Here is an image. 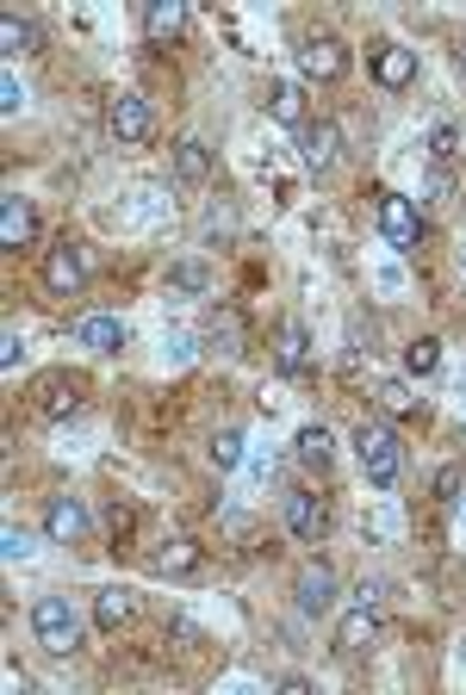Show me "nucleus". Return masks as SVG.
Segmentation results:
<instances>
[{
	"mask_svg": "<svg viewBox=\"0 0 466 695\" xmlns=\"http://www.w3.org/2000/svg\"><path fill=\"white\" fill-rule=\"evenodd\" d=\"M155 565H162L168 578H194L199 565H206V546L199 541H168L162 553H155Z\"/></svg>",
	"mask_w": 466,
	"mask_h": 695,
	"instance_id": "23",
	"label": "nucleus"
},
{
	"mask_svg": "<svg viewBox=\"0 0 466 695\" xmlns=\"http://www.w3.org/2000/svg\"><path fill=\"white\" fill-rule=\"evenodd\" d=\"M299 75L305 81H342L349 75V44L342 38H305V50H299Z\"/></svg>",
	"mask_w": 466,
	"mask_h": 695,
	"instance_id": "10",
	"label": "nucleus"
},
{
	"mask_svg": "<svg viewBox=\"0 0 466 695\" xmlns=\"http://www.w3.org/2000/svg\"><path fill=\"white\" fill-rule=\"evenodd\" d=\"M268 118L299 131V125H305V87H299V81H273L268 87Z\"/></svg>",
	"mask_w": 466,
	"mask_h": 695,
	"instance_id": "20",
	"label": "nucleus"
},
{
	"mask_svg": "<svg viewBox=\"0 0 466 695\" xmlns=\"http://www.w3.org/2000/svg\"><path fill=\"white\" fill-rule=\"evenodd\" d=\"M292 460L305 466V472H317V479H324V472L336 466V435H330L324 423H305L299 435H292Z\"/></svg>",
	"mask_w": 466,
	"mask_h": 695,
	"instance_id": "13",
	"label": "nucleus"
},
{
	"mask_svg": "<svg viewBox=\"0 0 466 695\" xmlns=\"http://www.w3.org/2000/svg\"><path fill=\"white\" fill-rule=\"evenodd\" d=\"M20 361H25V342H20V329H7L0 335V373H20Z\"/></svg>",
	"mask_w": 466,
	"mask_h": 695,
	"instance_id": "33",
	"label": "nucleus"
},
{
	"mask_svg": "<svg viewBox=\"0 0 466 695\" xmlns=\"http://www.w3.org/2000/svg\"><path fill=\"white\" fill-rule=\"evenodd\" d=\"M0 44H7V50H38V25L20 20V13H7V20H0Z\"/></svg>",
	"mask_w": 466,
	"mask_h": 695,
	"instance_id": "29",
	"label": "nucleus"
},
{
	"mask_svg": "<svg viewBox=\"0 0 466 695\" xmlns=\"http://www.w3.org/2000/svg\"><path fill=\"white\" fill-rule=\"evenodd\" d=\"M20 106H25L20 75H13V69H0V113H7V118H20Z\"/></svg>",
	"mask_w": 466,
	"mask_h": 695,
	"instance_id": "32",
	"label": "nucleus"
},
{
	"mask_svg": "<svg viewBox=\"0 0 466 695\" xmlns=\"http://www.w3.org/2000/svg\"><path fill=\"white\" fill-rule=\"evenodd\" d=\"M454 155H461V125H435V131H429V162H435V168H447V162H454Z\"/></svg>",
	"mask_w": 466,
	"mask_h": 695,
	"instance_id": "27",
	"label": "nucleus"
},
{
	"mask_svg": "<svg viewBox=\"0 0 466 695\" xmlns=\"http://www.w3.org/2000/svg\"><path fill=\"white\" fill-rule=\"evenodd\" d=\"M435 367H442V342H435V335H417V342H405V373H410V379H429Z\"/></svg>",
	"mask_w": 466,
	"mask_h": 695,
	"instance_id": "25",
	"label": "nucleus"
},
{
	"mask_svg": "<svg viewBox=\"0 0 466 695\" xmlns=\"http://www.w3.org/2000/svg\"><path fill=\"white\" fill-rule=\"evenodd\" d=\"M131 615H137V597L125 590V584H106V590L94 597V627L100 634H118Z\"/></svg>",
	"mask_w": 466,
	"mask_h": 695,
	"instance_id": "18",
	"label": "nucleus"
},
{
	"mask_svg": "<svg viewBox=\"0 0 466 695\" xmlns=\"http://www.w3.org/2000/svg\"><path fill=\"white\" fill-rule=\"evenodd\" d=\"M435 497H442L447 509L461 503V466H442V472H435Z\"/></svg>",
	"mask_w": 466,
	"mask_h": 695,
	"instance_id": "34",
	"label": "nucleus"
},
{
	"mask_svg": "<svg viewBox=\"0 0 466 695\" xmlns=\"http://www.w3.org/2000/svg\"><path fill=\"white\" fill-rule=\"evenodd\" d=\"M243 447H249V441H243V428H218L206 453H212L218 472H236V466H243Z\"/></svg>",
	"mask_w": 466,
	"mask_h": 695,
	"instance_id": "26",
	"label": "nucleus"
},
{
	"mask_svg": "<svg viewBox=\"0 0 466 695\" xmlns=\"http://www.w3.org/2000/svg\"><path fill=\"white\" fill-rule=\"evenodd\" d=\"M461 398H466V386H461Z\"/></svg>",
	"mask_w": 466,
	"mask_h": 695,
	"instance_id": "37",
	"label": "nucleus"
},
{
	"mask_svg": "<svg viewBox=\"0 0 466 695\" xmlns=\"http://www.w3.org/2000/svg\"><path fill=\"white\" fill-rule=\"evenodd\" d=\"M380 236H386L398 255L417 249V236H423V217H417V205H410L405 193H380Z\"/></svg>",
	"mask_w": 466,
	"mask_h": 695,
	"instance_id": "6",
	"label": "nucleus"
},
{
	"mask_svg": "<svg viewBox=\"0 0 466 695\" xmlns=\"http://www.w3.org/2000/svg\"><path fill=\"white\" fill-rule=\"evenodd\" d=\"M32 639H38L50 658L81 652V615L69 609V597H38L32 602Z\"/></svg>",
	"mask_w": 466,
	"mask_h": 695,
	"instance_id": "2",
	"label": "nucleus"
},
{
	"mask_svg": "<svg viewBox=\"0 0 466 695\" xmlns=\"http://www.w3.org/2000/svg\"><path fill=\"white\" fill-rule=\"evenodd\" d=\"M206 342L224 348V354H243V342H249V323H243V310H236V305H218L212 317H206Z\"/></svg>",
	"mask_w": 466,
	"mask_h": 695,
	"instance_id": "17",
	"label": "nucleus"
},
{
	"mask_svg": "<svg viewBox=\"0 0 466 695\" xmlns=\"http://www.w3.org/2000/svg\"><path fill=\"white\" fill-rule=\"evenodd\" d=\"M280 509H287V528H292V541H305V546H317L324 534H330V503L317 497V491H287L280 497Z\"/></svg>",
	"mask_w": 466,
	"mask_h": 695,
	"instance_id": "5",
	"label": "nucleus"
},
{
	"mask_svg": "<svg viewBox=\"0 0 466 695\" xmlns=\"http://www.w3.org/2000/svg\"><path fill=\"white\" fill-rule=\"evenodd\" d=\"M38 410L50 416V423H57V416H75V410H81V386H75V379H44V386H38Z\"/></svg>",
	"mask_w": 466,
	"mask_h": 695,
	"instance_id": "22",
	"label": "nucleus"
},
{
	"mask_svg": "<svg viewBox=\"0 0 466 695\" xmlns=\"http://www.w3.org/2000/svg\"><path fill=\"white\" fill-rule=\"evenodd\" d=\"M292 597H299V615H330V609H336V572H330V565H311V572H299Z\"/></svg>",
	"mask_w": 466,
	"mask_h": 695,
	"instance_id": "15",
	"label": "nucleus"
},
{
	"mask_svg": "<svg viewBox=\"0 0 466 695\" xmlns=\"http://www.w3.org/2000/svg\"><path fill=\"white\" fill-rule=\"evenodd\" d=\"M32 553H38V546H32V534H25L20 521H7V528H0V559L20 565V559H32Z\"/></svg>",
	"mask_w": 466,
	"mask_h": 695,
	"instance_id": "30",
	"label": "nucleus"
},
{
	"mask_svg": "<svg viewBox=\"0 0 466 695\" xmlns=\"http://www.w3.org/2000/svg\"><path fill=\"white\" fill-rule=\"evenodd\" d=\"M143 32H150L155 44H175L180 32H187V7H180V0H150V7H143Z\"/></svg>",
	"mask_w": 466,
	"mask_h": 695,
	"instance_id": "19",
	"label": "nucleus"
},
{
	"mask_svg": "<svg viewBox=\"0 0 466 695\" xmlns=\"http://www.w3.org/2000/svg\"><path fill=\"white\" fill-rule=\"evenodd\" d=\"M299 155H305L311 174H330L336 155H342V131H336L330 118H305L299 125Z\"/></svg>",
	"mask_w": 466,
	"mask_h": 695,
	"instance_id": "9",
	"label": "nucleus"
},
{
	"mask_svg": "<svg viewBox=\"0 0 466 695\" xmlns=\"http://www.w3.org/2000/svg\"><path fill=\"white\" fill-rule=\"evenodd\" d=\"M373 639H380V615H373V602H354L349 615H342V627H336V652L361 658Z\"/></svg>",
	"mask_w": 466,
	"mask_h": 695,
	"instance_id": "14",
	"label": "nucleus"
},
{
	"mask_svg": "<svg viewBox=\"0 0 466 695\" xmlns=\"http://www.w3.org/2000/svg\"><path fill=\"white\" fill-rule=\"evenodd\" d=\"M454 199H461V180H454V168H429V205H435V212H447Z\"/></svg>",
	"mask_w": 466,
	"mask_h": 695,
	"instance_id": "31",
	"label": "nucleus"
},
{
	"mask_svg": "<svg viewBox=\"0 0 466 695\" xmlns=\"http://www.w3.org/2000/svg\"><path fill=\"white\" fill-rule=\"evenodd\" d=\"M175 174L187 180V187H206V180H212V150H206L199 137H180L175 143Z\"/></svg>",
	"mask_w": 466,
	"mask_h": 695,
	"instance_id": "21",
	"label": "nucleus"
},
{
	"mask_svg": "<svg viewBox=\"0 0 466 695\" xmlns=\"http://www.w3.org/2000/svg\"><path fill=\"white\" fill-rule=\"evenodd\" d=\"M168 286L175 292H206L212 286V268H206V261H175V268H168Z\"/></svg>",
	"mask_w": 466,
	"mask_h": 695,
	"instance_id": "28",
	"label": "nucleus"
},
{
	"mask_svg": "<svg viewBox=\"0 0 466 695\" xmlns=\"http://www.w3.org/2000/svg\"><path fill=\"white\" fill-rule=\"evenodd\" d=\"M38 243V212H32V199H0V249H32Z\"/></svg>",
	"mask_w": 466,
	"mask_h": 695,
	"instance_id": "11",
	"label": "nucleus"
},
{
	"mask_svg": "<svg viewBox=\"0 0 466 695\" xmlns=\"http://www.w3.org/2000/svg\"><path fill=\"white\" fill-rule=\"evenodd\" d=\"M194 354H199V342H194V335H175V342H168V361H175V367H187Z\"/></svg>",
	"mask_w": 466,
	"mask_h": 695,
	"instance_id": "35",
	"label": "nucleus"
},
{
	"mask_svg": "<svg viewBox=\"0 0 466 695\" xmlns=\"http://www.w3.org/2000/svg\"><path fill=\"white\" fill-rule=\"evenodd\" d=\"M373 398H380V410H386V416H423V398H417L405 379H380V391H373Z\"/></svg>",
	"mask_w": 466,
	"mask_h": 695,
	"instance_id": "24",
	"label": "nucleus"
},
{
	"mask_svg": "<svg viewBox=\"0 0 466 695\" xmlns=\"http://www.w3.org/2000/svg\"><path fill=\"white\" fill-rule=\"evenodd\" d=\"M75 342L94 348V354H118V348H125V323L106 317V310H88V317L75 323Z\"/></svg>",
	"mask_w": 466,
	"mask_h": 695,
	"instance_id": "16",
	"label": "nucleus"
},
{
	"mask_svg": "<svg viewBox=\"0 0 466 695\" xmlns=\"http://www.w3.org/2000/svg\"><path fill=\"white\" fill-rule=\"evenodd\" d=\"M88 528H94V516H88V503L81 497H50L44 503V534L57 546H81L88 541Z\"/></svg>",
	"mask_w": 466,
	"mask_h": 695,
	"instance_id": "8",
	"label": "nucleus"
},
{
	"mask_svg": "<svg viewBox=\"0 0 466 695\" xmlns=\"http://www.w3.org/2000/svg\"><path fill=\"white\" fill-rule=\"evenodd\" d=\"M106 131L125 143V150H137V143H150L155 137V113L143 94H113L106 99Z\"/></svg>",
	"mask_w": 466,
	"mask_h": 695,
	"instance_id": "4",
	"label": "nucleus"
},
{
	"mask_svg": "<svg viewBox=\"0 0 466 695\" xmlns=\"http://www.w3.org/2000/svg\"><path fill=\"white\" fill-rule=\"evenodd\" d=\"M354 460H361L373 491H392L398 472H405V447H398V435H392L386 423H361L354 428Z\"/></svg>",
	"mask_w": 466,
	"mask_h": 695,
	"instance_id": "1",
	"label": "nucleus"
},
{
	"mask_svg": "<svg viewBox=\"0 0 466 695\" xmlns=\"http://www.w3.org/2000/svg\"><path fill=\"white\" fill-rule=\"evenodd\" d=\"M373 81H380L386 94H405L410 81H417V50H405V44H380V50H373Z\"/></svg>",
	"mask_w": 466,
	"mask_h": 695,
	"instance_id": "12",
	"label": "nucleus"
},
{
	"mask_svg": "<svg viewBox=\"0 0 466 695\" xmlns=\"http://www.w3.org/2000/svg\"><path fill=\"white\" fill-rule=\"evenodd\" d=\"M461 81H466V44H461Z\"/></svg>",
	"mask_w": 466,
	"mask_h": 695,
	"instance_id": "36",
	"label": "nucleus"
},
{
	"mask_svg": "<svg viewBox=\"0 0 466 695\" xmlns=\"http://www.w3.org/2000/svg\"><path fill=\"white\" fill-rule=\"evenodd\" d=\"M311 361H317V348H311V329L299 323V317H287V323L273 329V367L287 373V379H305Z\"/></svg>",
	"mask_w": 466,
	"mask_h": 695,
	"instance_id": "7",
	"label": "nucleus"
},
{
	"mask_svg": "<svg viewBox=\"0 0 466 695\" xmlns=\"http://www.w3.org/2000/svg\"><path fill=\"white\" fill-rule=\"evenodd\" d=\"M88 273H94V255L81 249L75 236H62L57 249L44 255V286L57 292V298H75V292L88 286Z\"/></svg>",
	"mask_w": 466,
	"mask_h": 695,
	"instance_id": "3",
	"label": "nucleus"
}]
</instances>
